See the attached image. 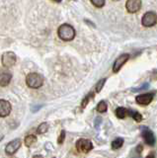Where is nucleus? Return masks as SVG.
<instances>
[{
    "instance_id": "1",
    "label": "nucleus",
    "mask_w": 157,
    "mask_h": 158,
    "mask_svg": "<svg viewBox=\"0 0 157 158\" xmlns=\"http://www.w3.org/2000/svg\"><path fill=\"white\" fill-rule=\"evenodd\" d=\"M57 35L62 41L69 42L75 38V30L69 24H62L57 30Z\"/></svg>"
},
{
    "instance_id": "2",
    "label": "nucleus",
    "mask_w": 157,
    "mask_h": 158,
    "mask_svg": "<svg viewBox=\"0 0 157 158\" xmlns=\"http://www.w3.org/2000/svg\"><path fill=\"white\" fill-rule=\"evenodd\" d=\"M26 83L30 88L37 89V88L42 87V85L43 84V78L41 74L32 72V73H29L27 75Z\"/></svg>"
},
{
    "instance_id": "3",
    "label": "nucleus",
    "mask_w": 157,
    "mask_h": 158,
    "mask_svg": "<svg viewBox=\"0 0 157 158\" xmlns=\"http://www.w3.org/2000/svg\"><path fill=\"white\" fill-rule=\"evenodd\" d=\"M157 23V15L153 11L146 12L141 19V24L144 27H153Z\"/></svg>"
},
{
    "instance_id": "4",
    "label": "nucleus",
    "mask_w": 157,
    "mask_h": 158,
    "mask_svg": "<svg viewBox=\"0 0 157 158\" xmlns=\"http://www.w3.org/2000/svg\"><path fill=\"white\" fill-rule=\"evenodd\" d=\"M141 136L143 138V140L145 141L146 144H148L149 146H153L155 144V136L154 133L150 128L146 127H141Z\"/></svg>"
},
{
    "instance_id": "5",
    "label": "nucleus",
    "mask_w": 157,
    "mask_h": 158,
    "mask_svg": "<svg viewBox=\"0 0 157 158\" xmlns=\"http://www.w3.org/2000/svg\"><path fill=\"white\" fill-rule=\"evenodd\" d=\"M16 60H17V56L13 52H6L2 54L1 61H2L3 66L11 67L16 63Z\"/></svg>"
},
{
    "instance_id": "6",
    "label": "nucleus",
    "mask_w": 157,
    "mask_h": 158,
    "mask_svg": "<svg viewBox=\"0 0 157 158\" xmlns=\"http://www.w3.org/2000/svg\"><path fill=\"white\" fill-rule=\"evenodd\" d=\"M76 149L79 152L87 153L93 149V144L89 139L86 138H80L76 142Z\"/></svg>"
},
{
    "instance_id": "7",
    "label": "nucleus",
    "mask_w": 157,
    "mask_h": 158,
    "mask_svg": "<svg viewBox=\"0 0 157 158\" xmlns=\"http://www.w3.org/2000/svg\"><path fill=\"white\" fill-rule=\"evenodd\" d=\"M129 58H130L129 53H124V54H122V56H120L114 62V65H113V71L116 72V73L119 72L121 70V68L124 66V64L129 60Z\"/></svg>"
},
{
    "instance_id": "8",
    "label": "nucleus",
    "mask_w": 157,
    "mask_h": 158,
    "mask_svg": "<svg viewBox=\"0 0 157 158\" xmlns=\"http://www.w3.org/2000/svg\"><path fill=\"white\" fill-rule=\"evenodd\" d=\"M126 8L129 13H136L141 8V0H126Z\"/></svg>"
},
{
    "instance_id": "9",
    "label": "nucleus",
    "mask_w": 157,
    "mask_h": 158,
    "mask_svg": "<svg viewBox=\"0 0 157 158\" xmlns=\"http://www.w3.org/2000/svg\"><path fill=\"white\" fill-rule=\"evenodd\" d=\"M21 146V140L19 139V138H16V139H14L12 141H10L8 143V144L6 145L5 147V151L7 154H14L19 148H20Z\"/></svg>"
},
{
    "instance_id": "10",
    "label": "nucleus",
    "mask_w": 157,
    "mask_h": 158,
    "mask_svg": "<svg viewBox=\"0 0 157 158\" xmlns=\"http://www.w3.org/2000/svg\"><path fill=\"white\" fill-rule=\"evenodd\" d=\"M154 93H145V94H141L135 97V101L140 104V105H148L149 103H151L152 99H153Z\"/></svg>"
},
{
    "instance_id": "11",
    "label": "nucleus",
    "mask_w": 157,
    "mask_h": 158,
    "mask_svg": "<svg viewBox=\"0 0 157 158\" xmlns=\"http://www.w3.org/2000/svg\"><path fill=\"white\" fill-rule=\"evenodd\" d=\"M11 104L6 100H0V117H7L11 112Z\"/></svg>"
},
{
    "instance_id": "12",
    "label": "nucleus",
    "mask_w": 157,
    "mask_h": 158,
    "mask_svg": "<svg viewBox=\"0 0 157 158\" xmlns=\"http://www.w3.org/2000/svg\"><path fill=\"white\" fill-rule=\"evenodd\" d=\"M12 75L8 70H0V86H7L11 81Z\"/></svg>"
},
{
    "instance_id": "13",
    "label": "nucleus",
    "mask_w": 157,
    "mask_h": 158,
    "mask_svg": "<svg viewBox=\"0 0 157 158\" xmlns=\"http://www.w3.org/2000/svg\"><path fill=\"white\" fill-rule=\"evenodd\" d=\"M127 115H129V111H127L126 108L120 107V108H118L116 110V116L119 118H124Z\"/></svg>"
},
{
    "instance_id": "14",
    "label": "nucleus",
    "mask_w": 157,
    "mask_h": 158,
    "mask_svg": "<svg viewBox=\"0 0 157 158\" xmlns=\"http://www.w3.org/2000/svg\"><path fill=\"white\" fill-rule=\"evenodd\" d=\"M122 144H124V138L118 137L112 142V148L113 149H119V148L122 146Z\"/></svg>"
},
{
    "instance_id": "15",
    "label": "nucleus",
    "mask_w": 157,
    "mask_h": 158,
    "mask_svg": "<svg viewBox=\"0 0 157 158\" xmlns=\"http://www.w3.org/2000/svg\"><path fill=\"white\" fill-rule=\"evenodd\" d=\"M36 142H37V136L34 135H30L26 136V138H25V144L28 147L32 146L34 143H36Z\"/></svg>"
},
{
    "instance_id": "16",
    "label": "nucleus",
    "mask_w": 157,
    "mask_h": 158,
    "mask_svg": "<svg viewBox=\"0 0 157 158\" xmlns=\"http://www.w3.org/2000/svg\"><path fill=\"white\" fill-rule=\"evenodd\" d=\"M96 110L99 112V113H105L107 110H108V105L106 104L105 101H101L99 102V104L97 105V108Z\"/></svg>"
},
{
    "instance_id": "17",
    "label": "nucleus",
    "mask_w": 157,
    "mask_h": 158,
    "mask_svg": "<svg viewBox=\"0 0 157 158\" xmlns=\"http://www.w3.org/2000/svg\"><path fill=\"white\" fill-rule=\"evenodd\" d=\"M48 123H43L38 127L37 131H38V133H40V135H43V133H45V132L48 131Z\"/></svg>"
},
{
    "instance_id": "18",
    "label": "nucleus",
    "mask_w": 157,
    "mask_h": 158,
    "mask_svg": "<svg viewBox=\"0 0 157 158\" xmlns=\"http://www.w3.org/2000/svg\"><path fill=\"white\" fill-rule=\"evenodd\" d=\"M129 115L134 118V121H136V122H138V123H139V122L142 121V116L140 115L139 113H137V112H135V111H129Z\"/></svg>"
},
{
    "instance_id": "19",
    "label": "nucleus",
    "mask_w": 157,
    "mask_h": 158,
    "mask_svg": "<svg viewBox=\"0 0 157 158\" xmlns=\"http://www.w3.org/2000/svg\"><path fill=\"white\" fill-rule=\"evenodd\" d=\"M91 3L97 8H102L105 5L106 0H90Z\"/></svg>"
},
{
    "instance_id": "20",
    "label": "nucleus",
    "mask_w": 157,
    "mask_h": 158,
    "mask_svg": "<svg viewBox=\"0 0 157 158\" xmlns=\"http://www.w3.org/2000/svg\"><path fill=\"white\" fill-rule=\"evenodd\" d=\"M93 96H94V93H89V94H88V95L84 98V100L82 101L81 107H82V108H85V107L87 106L88 102L90 101V99H91V98H93Z\"/></svg>"
},
{
    "instance_id": "21",
    "label": "nucleus",
    "mask_w": 157,
    "mask_h": 158,
    "mask_svg": "<svg viewBox=\"0 0 157 158\" xmlns=\"http://www.w3.org/2000/svg\"><path fill=\"white\" fill-rule=\"evenodd\" d=\"M105 82H106V78H104V79H101V80L98 82L97 84H96V87H95V89H96V92L97 93H99L101 90H102V88H103V86L105 85Z\"/></svg>"
},
{
    "instance_id": "22",
    "label": "nucleus",
    "mask_w": 157,
    "mask_h": 158,
    "mask_svg": "<svg viewBox=\"0 0 157 158\" xmlns=\"http://www.w3.org/2000/svg\"><path fill=\"white\" fill-rule=\"evenodd\" d=\"M64 138H65V131H61L60 135V137H58V139H57V142L60 143V144H61V143L64 141Z\"/></svg>"
},
{
    "instance_id": "23",
    "label": "nucleus",
    "mask_w": 157,
    "mask_h": 158,
    "mask_svg": "<svg viewBox=\"0 0 157 158\" xmlns=\"http://www.w3.org/2000/svg\"><path fill=\"white\" fill-rule=\"evenodd\" d=\"M148 87H149V84L148 83H145V84H143V86H141L140 88H134V89H132V91H134V92L142 91V90H145V89H147Z\"/></svg>"
},
{
    "instance_id": "24",
    "label": "nucleus",
    "mask_w": 157,
    "mask_h": 158,
    "mask_svg": "<svg viewBox=\"0 0 157 158\" xmlns=\"http://www.w3.org/2000/svg\"><path fill=\"white\" fill-rule=\"evenodd\" d=\"M146 158H154V153L153 152H150V154L147 156Z\"/></svg>"
},
{
    "instance_id": "25",
    "label": "nucleus",
    "mask_w": 157,
    "mask_h": 158,
    "mask_svg": "<svg viewBox=\"0 0 157 158\" xmlns=\"http://www.w3.org/2000/svg\"><path fill=\"white\" fill-rule=\"evenodd\" d=\"M53 2H56V3H60L61 2V0H52Z\"/></svg>"
},
{
    "instance_id": "26",
    "label": "nucleus",
    "mask_w": 157,
    "mask_h": 158,
    "mask_svg": "<svg viewBox=\"0 0 157 158\" xmlns=\"http://www.w3.org/2000/svg\"><path fill=\"white\" fill-rule=\"evenodd\" d=\"M114 1H119V0H114Z\"/></svg>"
}]
</instances>
